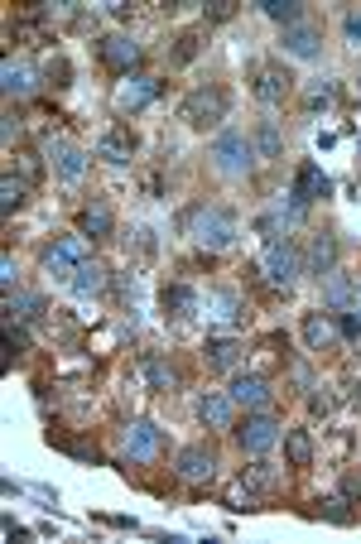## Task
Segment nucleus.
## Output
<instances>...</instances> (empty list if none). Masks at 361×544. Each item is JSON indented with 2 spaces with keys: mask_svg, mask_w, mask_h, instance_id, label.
I'll list each match as a JSON object with an SVG mask.
<instances>
[{
  "mask_svg": "<svg viewBox=\"0 0 361 544\" xmlns=\"http://www.w3.org/2000/svg\"><path fill=\"white\" fill-rule=\"evenodd\" d=\"M188 236L207 250H227L236 241V217L227 207H193L188 213Z\"/></svg>",
  "mask_w": 361,
  "mask_h": 544,
  "instance_id": "obj_1",
  "label": "nucleus"
},
{
  "mask_svg": "<svg viewBox=\"0 0 361 544\" xmlns=\"http://www.w3.org/2000/svg\"><path fill=\"white\" fill-rule=\"evenodd\" d=\"M227 111H231V96L221 92V87H193L184 96V106H178V116H184L188 125H198V131H207V125H217V121H227Z\"/></svg>",
  "mask_w": 361,
  "mask_h": 544,
  "instance_id": "obj_2",
  "label": "nucleus"
},
{
  "mask_svg": "<svg viewBox=\"0 0 361 544\" xmlns=\"http://www.w3.org/2000/svg\"><path fill=\"white\" fill-rule=\"evenodd\" d=\"M212 159H217L221 174L241 178V174L256 169V141L246 131H221L217 141H212Z\"/></svg>",
  "mask_w": 361,
  "mask_h": 544,
  "instance_id": "obj_3",
  "label": "nucleus"
},
{
  "mask_svg": "<svg viewBox=\"0 0 361 544\" xmlns=\"http://www.w3.org/2000/svg\"><path fill=\"white\" fill-rule=\"evenodd\" d=\"M260 270H266V280L275 289H294L299 285V275H303V260H299V250L289 246V241H270L266 246V256H260Z\"/></svg>",
  "mask_w": 361,
  "mask_h": 544,
  "instance_id": "obj_4",
  "label": "nucleus"
},
{
  "mask_svg": "<svg viewBox=\"0 0 361 544\" xmlns=\"http://www.w3.org/2000/svg\"><path fill=\"white\" fill-rule=\"evenodd\" d=\"M236 439H241V449L246 453H270L275 443H280V420H275L270 410H256V414H246V424L236 429Z\"/></svg>",
  "mask_w": 361,
  "mask_h": 544,
  "instance_id": "obj_5",
  "label": "nucleus"
},
{
  "mask_svg": "<svg viewBox=\"0 0 361 544\" xmlns=\"http://www.w3.org/2000/svg\"><path fill=\"white\" fill-rule=\"evenodd\" d=\"M174 472H178L184 482H212V477H217V453L203 449V443H188V449H178Z\"/></svg>",
  "mask_w": 361,
  "mask_h": 544,
  "instance_id": "obj_6",
  "label": "nucleus"
},
{
  "mask_svg": "<svg viewBox=\"0 0 361 544\" xmlns=\"http://www.w3.org/2000/svg\"><path fill=\"white\" fill-rule=\"evenodd\" d=\"M299 222H303V207H299L294 198H289V203H284V198H275V207L256 222V231H260V236H270V241H289V231H294Z\"/></svg>",
  "mask_w": 361,
  "mask_h": 544,
  "instance_id": "obj_7",
  "label": "nucleus"
},
{
  "mask_svg": "<svg viewBox=\"0 0 361 544\" xmlns=\"http://www.w3.org/2000/svg\"><path fill=\"white\" fill-rule=\"evenodd\" d=\"M159 449H164V429H155L149 420L126 424V458H135V463H155Z\"/></svg>",
  "mask_w": 361,
  "mask_h": 544,
  "instance_id": "obj_8",
  "label": "nucleus"
},
{
  "mask_svg": "<svg viewBox=\"0 0 361 544\" xmlns=\"http://www.w3.org/2000/svg\"><path fill=\"white\" fill-rule=\"evenodd\" d=\"M96 53H102L106 68H116V73H126V77L140 68V44H135L131 34H106L102 44H96Z\"/></svg>",
  "mask_w": 361,
  "mask_h": 544,
  "instance_id": "obj_9",
  "label": "nucleus"
},
{
  "mask_svg": "<svg viewBox=\"0 0 361 544\" xmlns=\"http://www.w3.org/2000/svg\"><path fill=\"white\" fill-rule=\"evenodd\" d=\"M227 395L236 404H246V410H266V404H270V381H266V376H256V371H241V376H231Z\"/></svg>",
  "mask_w": 361,
  "mask_h": 544,
  "instance_id": "obj_10",
  "label": "nucleus"
},
{
  "mask_svg": "<svg viewBox=\"0 0 361 544\" xmlns=\"http://www.w3.org/2000/svg\"><path fill=\"white\" fill-rule=\"evenodd\" d=\"M159 87H164L159 77H140V73H131L126 82H121V92H116V111H140V106H149V102L159 96Z\"/></svg>",
  "mask_w": 361,
  "mask_h": 544,
  "instance_id": "obj_11",
  "label": "nucleus"
},
{
  "mask_svg": "<svg viewBox=\"0 0 361 544\" xmlns=\"http://www.w3.org/2000/svg\"><path fill=\"white\" fill-rule=\"evenodd\" d=\"M280 44H284V53H294V59H318V53H323V34H318V24L299 20L280 34Z\"/></svg>",
  "mask_w": 361,
  "mask_h": 544,
  "instance_id": "obj_12",
  "label": "nucleus"
},
{
  "mask_svg": "<svg viewBox=\"0 0 361 544\" xmlns=\"http://www.w3.org/2000/svg\"><path fill=\"white\" fill-rule=\"evenodd\" d=\"M289 87H294V77L284 73L280 63H266V68H256V96L266 106H280L284 96H289Z\"/></svg>",
  "mask_w": 361,
  "mask_h": 544,
  "instance_id": "obj_13",
  "label": "nucleus"
},
{
  "mask_svg": "<svg viewBox=\"0 0 361 544\" xmlns=\"http://www.w3.org/2000/svg\"><path fill=\"white\" fill-rule=\"evenodd\" d=\"M332 193V178L318 169V164H303V169L294 174V188H289V198H294L299 207H309L313 198H328Z\"/></svg>",
  "mask_w": 361,
  "mask_h": 544,
  "instance_id": "obj_14",
  "label": "nucleus"
},
{
  "mask_svg": "<svg viewBox=\"0 0 361 544\" xmlns=\"http://www.w3.org/2000/svg\"><path fill=\"white\" fill-rule=\"evenodd\" d=\"M49 159H53V169H59L68 184H77V178L87 174V150L73 145V141H53L49 145Z\"/></svg>",
  "mask_w": 361,
  "mask_h": 544,
  "instance_id": "obj_15",
  "label": "nucleus"
},
{
  "mask_svg": "<svg viewBox=\"0 0 361 544\" xmlns=\"http://www.w3.org/2000/svg\"><path fill=\"white\" fill-rule=\"evenodd\" d=\"M231 414H236V400L227 395V390H207V395H198V420L207 429H231Z\"/></svg>",
  "mask_w": 361,
  "mask_h": 544,
  "instance_id": "obj_16",
  "label": "nucleus"
},
{
  "mask_svg": "<svg viewBox=\"0 0 361 544\" xmlns=\"http://www.w3.org/2000/svg\"><path fill=\"white\" fill-rule=\"evenodd\" d=\"M323 304L332 313H347V309H361V289L347 280L342 270H332L328 280H323Z\"/></svg>",
  "mask_w": 361,
  "mask_h": 544,
  "instance_id": "obj_17",
  "label": "nucleus"
},
{
  "mask_svg": "<svg viewBox=\"0 0 361 544\" xmlns=\"http://www.w3.org/2000/svg\"><path fill=\"white\" fill-rule=\"evenodd\" d=\"M0 87H5L10 96H30L39 87V73L24 59H5L0 63Z\"/></svg>",
  "mask_w": 361,
  "mask_h": 544,
  "instance_id": "obj_18",
  "label": "nucleus"
},
{
  "mask_svg": "<svg viewBox=\"0 0 361 544\" xmlns=\"http://www.w3.org/2000/svg\"><path fill=\"white\" fill-rule=\"evenodd\" d=\"M106 285H111V275H106L102 260H82V265H77V275H73V295H77V299L106 295Z\"/></svg>",
  "mask_w": 361,
  "mask_h": 544,
  "instance_id": "obj_19",
  "label": "nucleus"
},
{
  "mask_svg": "<svg viewBox=\"0 0 361 544\" xmlns=\"http://www.w3.org/2000/svg\"><path fill=\"white\" fill-rule=\"evenodd\" d=\"M303 265H309V275L328 280V275L338 270V241H332V236H313V241H309V256H303Z\"/></svg>",
  "mask_w": 361,
  "mask_h": 544,
  "instance_id": "obj_20",
  "label": "nucleus"
},
{
  "mask_svg": "<svg viewBox=\"0 0 361 544\" xmlns=\"http://www.w3.org/2000/svg\"><path fill=\"white\" fill-rule=\"evenodd\" d=\"M131 155H135L131 131H106L102 141H96V159H106V164H131Z\"/></svg>",
  "mask_w": 361,
  "mask_h": 544,
  "instance_id": "obj_21",
  "label": "nucleus"
},
{
  "mask_svg": "<svg viewBox=\"0 0 361 544\" xmlns=\"http://www.w3.org/2000/svg\"><path fill=\"white\" fill-rule=\"evenodd\" d=\"M303 342H309L313 352H328V347L338 342V323H332V313H309V318H303Z\"/></svg>",
  "mask_w": 361,
  "mask_h": 544,
  "instance_id": "obj_22",
  "label": "nucleus"
},
{
  "mask_svg": "<svg viewBox=\"0 0 361 544\" xmlns=\"http://www.w3.org/2000/svg\"><path fill=\"white\" fill-rule=\"evenodd\" d=\"M44 313V299L39 295H24V289H5V318L10 323H30V318Z\"/></svg>",
  "mask_w": 361,
  "mask_h": 544,
  "instance_id": "obj_23",
  "label": "nucleus"
},
{
  "mask_svg": "<svg viewBox=\"0 0 361 544\" xmlns=\"http://www.w3.org/2000/svg\"><path fill=\"white\" fill-rule=\"evenodd\" d=\"M164 309H169L174 318H193L203 309V295H198V289H188V285H169V289H164Z\"/></svg>",
  "mask_w": 361,
  "mask_h": 544,
  "instance_id": "obj_24",
  "label": "nucleus"
},
{
  "mask_svg": "<svg viewBox=\"0 0 361 544\" xmlns=\"http://www.w3.org/2000/svg\"><path fill=\"white\" fill-rule=\"evenodd\" d=\"M77 227H82V236H111V231H116V217H111L106 203H87Z\"/></svg>",
  "mask_w": 361,
  "mask_h": 544,
  "instance_id": "obj_25",
  "label": "nucleus"
},
{
  "mask_svg": "<svg viewBox=\"0 0 361 544\" xmlns=\"http://www.w3.org/2000/svg\"><path fill=\"white\" fill-rule=\"evenodd\" d=\"M203 309L212 313V318H221V323H236V318H241V299H236L231 289H207Z\"/></svg>",
  "mask_w": 361,
  "mask_h": 544,
  "instance_id": "obj_26",
  "label": "nucleus"
},
{
  "mask_svg": "<svg viewBox=\"0 0 361 544\" xmlns=\"http://www.w3.org/2000/svg\"><path fill=\"white\" fill-rule=\"evenodd\" d=\"M203 352H207V367H221V371H227V367H236V361H241L246 347L236 342V338H207Z\"/></svg>",
  "mask_w": 361,
  "mask_h": 544,
  "instance_id": "obj_27",
  "label": "nucleus"
},
{
  "mask_svg": "<svg viewBox=\"0 0 361 544\" xmlns=\"http://www.w3.org/2000/svg\"><path fill=\"white\" fill-rule=\"evenodd\" d=\"M140 381H145L149 390H174V385H178V371L164 367L159 357H140Z\"/></svg>",
  "mask_w": 361,
  "mask_h": 544,
  "instance_id": "obj_28",
  "label": "nucleus"
},
{
  "mask_svg": "<svg viewBox=\"0 0 361 544\" xmlns=\"http://www.w3.org/2000/svg\"><path fill=\"white\" fill-rule=\"evenodd\" d=\"M251 141H256V155L260 159H280L284 155V135H280V125H275V121H260Z\"/></svg>",
  "mask_w": 361,
  "mask_h": 544,
  "instance_id": "obj_29",
  "label": "nucleus"
},
{
  "mask_svg": "<svg viewBox=\"0 0 361 544\" xmlns=\"http://www.w3.org/2000/svg\"><path fill=\"white\" fill-rule=\"evenodd\" d=\"M338 102V82L332 77H313L309 87H303V111H328Z\"/></svg>",
  "mask_w": 361,
  "mask_h": 544,
  "instance_id": "obj_30",
  "label": "nucleus"
},
{
  "mask_svg": "<svg viewBox=\"0 0 361 544\" xmlns=\"http://www.w3.org/2000/svg\"><path fill=\"white\" fill-rule=\"evenodd\" d=\"M44 275H49V280H59V285H73L77 260H73V256H63L59 246H49V250H44Z\"/></svg>",
  "mask_w": 361,
  "mask_h": 544,
  "instance_id": "obj_31",
  "label": "nucleus"
},
{
  "mask_svg": "<svg viewBox=\"0 0 361 544\" xmlns=\"http://www.w3.org/2000/svg\"><path fill=\"white\" fill-rule=\"evenodd\" d=\"M284 453H289V463H294V467H309L313 463V439L303 434V429H289V434H284Z\"/></svg>",
  "mask_w": 361,
  "mask_h": 544,
  "instance_id": "obj_32",
  "label": "nucleus"
},
{
  "mask_svg": "<svg viewBox=\"0 0 361 544\" xmlns=\"http://www.w3.org/2000/svg\"><path fill=\"white\" fill-rule=\"evenodd\" d=\"M24 198H30V184H24V178H15V174H5V178H0V213H15V207L24 203Z\"/></svg>",
  "mask_w": 361,
  "mask_h": 544,
  "instance_id": "obj_33",
  "label": "nucleus"
},
{
  "mask_svg": "<svg viewBox=\"0 0 361 544\" xmlns=\"http://www.w3.org/2000/svg\"><path fill=\"white\" fill-rule=\"evenodd\" d=\"M260 10H266V20H275V24H299L303 20V10H299V0H260Z\"/></svg>",
  "mask_w": 361,
  "mask_h": 544,
  "instance_id": "obj_34",
  "label": "nucleus"
},
{
  "mask_svg": "<svg viewBox=\"0 0 361 544\" xmlns=\"http://www.w3.org/2000/svg\"><path fill=\"white\" fill-rule=\"evenodd\" d=\"M256 506H260V492L246 477L227 486V511H256Z\"/></svg>",
  "mask_w": 361,
  "mask_h": 544,
  "instance_id": "obj_35",
  "label": "nucleus"
},
{
  "mask_svg": "<svg viewBox=\"0 0 361 544\" xmlns=\"http://www.w3.org/2000/svg\"><path fill=\"white\" fill-rule=\"evenodd\" d=\"M241 477H246V482H251V486H256V492H275V486H280V482H284V472H280V467H270V463H256V467H246V472H241Z\"/></svg>",
  "mask_w": 361,
  "mask_h": 544,
  "instance_id": "obj_36",
  "label": "nucleus"
},
{
  "mask_svg": "<svg viewBox=\"0 0 361 544\" xmlns=\"http://www.w3.org/2000/svg\"><path fill=\"white\" fill-rule=\"evenodd\" d=\"M323 515H328L332 525H352V521H356L352 496H347V492H342V496H328V501H323Z\"/></svg>",
  "mask_w": 361,
  "mask_h": 544,
  "instance_id": "obj_37",
  "label": "nucleus"
},
{
  "mask_svg": "<svg viewBox=\"0 0 361 544\" xmlns=\"http://www.w3.org/2000/svg\"><path fill=\"white\" fill-rule=\"evenodd\" d=\"M53 246H59L63 256H73L77 265H82V260H92V246H87V236H82V231H73V236H59Z\"/></svg>",
  "mask_w": 361,
  "mask_h": 544,
  "instance_id": "obj_38",
  "label": "nucleus"
},
{
  "mask_svg": "<svg viewBox=\"0 0 361 544\" xmlns=\"http://www.w3.org/2000/svg\"><path fill=\"white\" fill-rule=\"evenodd\" d=\"M5 352H10V357L30 352V332H24L20 323H5Z\"/></svg>",
  "mask_w": 361,
  "mask_h": 544,
  "instance_id": "obj_39",
  "label": "nucleus"
},
{
  "mask_svg": "<svg viewBox=\"0 0 361 544\" xmlns=\"http://www.w3.org/2000/svg\"><path fill=\"white\" fill-rule=\"evenodd\" d=\"M338 338H347V342H356V338H361V313H356V309L338 313Z\"/></svg>",
  "mask_w": 361,
  "mask_h": 544,
  "instance_id": "obj_40",
  "label": "nucleus"
},
{
  "mask_svg": "<svg viewBox=\"0 0 361 544\" xmlns=\"http://www.w3.org/2000/svg\"><path fill=\"white\" fill-rule=\"evenodd\" d=\"M68 453H73V458H82V463H102V449H96V443H82V439H73V443H68Z\"/></svg>",
  "mask_w": 361,
  "mask_h": 544,
  "instance_id": "obj_41",
  "label": "nucleus"
},
{
  "mask_svg": "<svg viewBox=\"0 0 361 544\" xmlns=\"http://www.w3.org/2000/svg\"><path fill=\"white\" fill-rule=\"evenodd\" d=\"M15 256H0V285H5V289H15Z\"/></svg>",
  "mask_w": 361,
  "mask_h": 544,
  "instance_id": "obj_42",
  "label": "nucleus"
},
{
  "mask_svg": "<svg viewBox=\"0 0 361 544\" xmlns=\"http://www.w3.org/2000/svg\"><path fill=\"white\" fill-rule=\"evenodd\" d=\"M342 30H347V39H352V44H361V10H352V15L342 20Z\"/></svg>",
  "mask_w": 361,
  "mask_h": 544,
  "instance_id": "obj_43",
  "label": "nucleus"
},
{
  "mask_svg": "<svg viewBox=\"0 0 361 544\" xmlns=\"http://www.w3.org/2000/svg\"><path fill=\"white\" fill-rule=\"evenodd\" d=\"M231 15H236L231 0H212V10H207V20H231Z\"/></svg>",
  "mask_w": 361,
  "mask_h": 544,
  "instance_id": "obj_44",
  "label": "nucleus"
},
{
  "mask_svg": "<svg viewBox=\"0 0 361 544\" xmlns=\"http://www.w3.org/2000/svg\"><path fill=\"white\" fill-rule=\"evenodd\" d=\"M193 53H198V34H184V44H178V63H188Z\"/></svg>",
  "mask_w": 361,
  "mask_h": 544,
  "instance_id": "obj_45",
  "label": "nucleus"
},
{
  "mask_svg": "<svg viewBox=\"0 0 361 544\" xmlns=\"http://www.w3.org/2000/svg\"><path fill=\"white\" fill-rule=\"evenodd\" d=\"M347 400H352L356 410H361V376H352V381H347Z\"/></svg>",
  "mask_w": 361,
  "mask_h": 544,
  "instance_id": "obj_46",
  "label": "nucleus"
},
{
  "mask_svg": "<svg viewBox=\"0 0 361 544\" xmlns=\"http://www.w3.org/2000/svg\"><path fill=\"white\" fill-rule=\"evenodd\" d=\"M313 414H332V395H313Z\"/></svg>",
  "mask_w": 361,
  "mask_h": 544,
  "instance_id": "obj_47",
  "label": "nucleus"
},
{
  "mask_svg": "<svg viewBox=\"0 0 361 544\" xmlns=\"http://www.w3.org/2000/svg\"><path fill=\"white\" fill-rule=\"evenodd\" d=\"M356 289H361V285H356Z\"/></svg>",
  "mask_w": 361,
  "mask_h": 544,
  "instance_id": "obj_48",
  "label": "nucleus"
}]
</instances>
